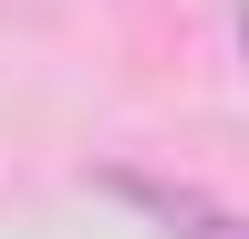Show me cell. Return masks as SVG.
<instances>
[{"label":"cell","mask_w":249,"mask_h":239,"mask_svg":"<svg viewBox=\"0 0 249 239\" xmlns=\"http://www.w3.org/2000/svg\"><path fill=\"white\" fill-rule=\"evenodd\" d=\"M104 198H124L145 229H166V239H249V208L229 198H208V187H187V177H145V166H104L93 177Z\"/></svg>","instance_id":"6da1fadb"},{"label":"cell","mask_w":249,"mask_h":239,"mask_svg":"<svg viewBox=\"0 0 249 239\" xmlns=\"http://www.w3.org/2000/svg\"><path fill=\"white\" fill-rule=\"evenodd\" d=\"M239 52H249V11H239Z\"/></svg>","instance_id":"7a4b0ae2"}]
</instances>
